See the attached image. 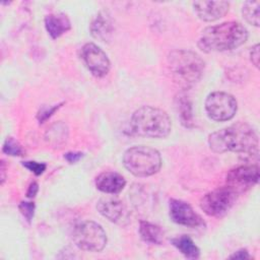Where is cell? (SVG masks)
<instances>
[{
    "mask_svg": "<svg viewBox=\"0 0 260 260\" xmlns=\"http://www.w3.org/2000/svg\"><path fill=\"white\" fill-rule=\"evenodd\" d=\"M208 144L217 153L235 151L249 156L258 155V135L252 126L244 122L234 123L211 133Z\"/></svg>",
    "mask_w": 260,
    "mask_h": 260,
    "instance_id": "1",
    "label": "cell"
},
{
    "mask_svg": "<svg viewBox=\"0 0 260 260\" xmlns=\"http://www.w3.org/2000/svg\"><path fill=\"white\" fill-rule=\"evenodd\" d=\"M248 39L247 28L238 21H226L204 28L198 40V47L206 53L234 50Z\"/></svg>",
    "mask_w": 260,
    "mask_h": 260,
    "instance_id": "2",
    "label": "cell"
},
{
    "mask_svg": "<svg viewBox=\"0 0 260 260\" xmlns=\"http://www.w3.org/2000/svg\"><path fill=\"white\" fill-rule=\"evenodd\" d=\"M168 65L174 82L183 89L196 84L205 68L203 59L197 53L185 49L172 51L168 56Z\"/></svg>",
    "mask_w": 260,
    "mask_h": 260,
    "instance_id": "3",
    "label": "cell"
},
{
    "mask_svg": "<svg viewBox=\"0 0 260 260\" xmlns=\"http://www.w3.org/2000/svg\"><path fill=\"white\" fill-rule=\"evenodd\" d=\"M131 127L139 136L165 138L171 132L172 122L166 111L152 106H143L133 113Z\"/></svg>",
    "mask_w": 260,
    "mask_h": 260,
    "instance_id": "4",
    "label": "cell"
},
{
    "mask_svg": "<svg viewBox=\"0 0 260 260\" xmlns=\"http://www.w3.org/2000/svg\"><path fill=\"white\" fill-rule=\"evenodd\" d=\"M123 164L132 175L136 177H149L159 171L161 156L155 148L136 145L125 151Z\"/></svg>",
    "mask_w": 260,
    "mask_h": 260,
    "instance_id": "5",
    "label": "cell"
},
{
    "mask_svg": "<svg viewBox=\"0 0 260 260\" xmlns=\"http://www.w3.org/2000/svg\"><path fill=\"white\" fill-rule=\"evenodd\" d=\"M72 240L76 247L88 252H101L107 245L105 230L92 220H83L75 224Z\"/></svg>",
    "mask_w": 260,
    "mask_h": 260,
    "instance_id": "6",
    "label": "cell"
},
{
    "mask_svg": "<svg viewBox=\"0 0 260 260\" xmlns=\"http://www.w3.org/2000/svg\"><path fill=\"white\" fill-rule=\"evenodd\" d=\"M238 194L228 186L215 189L202 197L200 208L209 216H221L236 202Z\"/></svg>",
    "mask_w": 260,
    "mask_h": 260,
    "instance_id": "7",
    "label": "cell"
},
{
    "mask_svg": "<svg viewBox=\"0 0 260 260\" xmlns=\"http://www.w3.org/2000/svg\"><path fill=\"white\" fill-rule=\"evenodd\" d=\"M238 110L236 99L223 91H214L205 100V111L208 117L214 121L222 122L231 120Z\"/></svg>",
    "mask_w": 260,
    "mask_h": 260,
    "instance_id": "8",
    "label": "cell"
},
{
    "mask_svg": "<svg viewBox=\"0 0 260 260\" xmlns=\"http://www.w3.org/2000/svg\"><path fill=\"white\" fill-rule=\"evenodd\" d=\"M259 180V167L243 165L232 169L226 175V186L238 195L252 188Z\"/></svg>",
    "mask_w": 260,
    "mask_h": 260,
    "instance_id": "9",
    "label": "cell"
},
{
    "mask_svg": "<svg viewBox=\"0 0 260 260\" xmlns=\"http://www.w3.org/2000/svg\"><path fill=\"white\" fill-rule=\"evenodd\" d=\"M81 59L88 71L95 77L107 75L111 68L108 55L95 44L86 43L80 52Z\"/></svg>",
    "mask_w": 260,
    "mask_h": 260,
    "instance_id": "10",
    "label": "cell"
},
{
    "mask_svg": "<svg viewBox=\"0 0 260 260\" xmlns=\"http://www.w3.org/2000/svg\"><path fill=\"white\" fill-rule=\"evenodd\" d=\"M171 219L181 225L189 228H199L204 225L201 216L194 211L192 206L182 200L172 199L170 201Z\"/></svg>",
    "mask_w": 260,
    "mask_h": 260,
    "instance_id": "11",
    "label": "cell"
},
{
    "mask_svg": "<svg viewBox=\"0 0 260 260\" xmlns=\"http://www.w3.org/2000/svg\"><path fill=\"white\" fill-rule=\"evenodd\" d=\"M98 211L107 219L115 223H123L127 220V209L124 203L117 197L106 196L96 203Z\"/></svg>",
    "mask_w": 260,
    "mask_h": 260,
    "instance_id": "12",
    "label": "cell"
},
{
    "mask_svg": "<svg viewBox=\"0 0 260 260\" xmlns=\"http://www.w3.org/2000/svg\"><path fill=\"white\" fill-rule=\"evenodd\" d=\"M194 11L204 21H214L224 16L230 8L228 1H195Z\"/></svg>",
    "mask_w": 260,
    "mask_h": 260,
    "instance_id": "13",
    "label": "cell"
},
{
    "mask_svg": "<svg viewBox=\"0 0 260 260\" xmlns=\"http://www.w3.org/2000/svg\"><path fill=\"white\" fill-rule=\"evenodd\" d=\"M126 185L124 177L116 172H104L95 179L96 188L106 194H118Z\"/></svg>",
    "mask_w": 260,
    "mask_h": 260,
    "instance_id": "14",
    "label": "cell"
},
{
    "mask_svg": "<svg viewBox=\"0 0 260 260\" xmlns=\"http://www.w3.org/2000/svg\"><path fill=\"white\" fill-rule=\"evenodd\" d=\"M45 26L48 34L53 38L57 39L64 32L70 29V20L64 13L49 14L45 17Z\"/></svg>",
    "mask_w": 260,
    "mask_h": 260,
    "instance_id": "15",
    "label": "cell"
},
{
    "mask_svg": "<svg viewBox=\"0 0 260 260\" xmlns=\"http://www.w3.org/2000/svg\"><path fill=\"white\" fill-rule=\"evenodd\" d=\"M113 31V25L110 17L106 13H99L90 24V32L93 38L106 41L110 38Z\"/></svg>",
    "mask_w": 260,
    "mask_h": 260,
    "instance_id": "16",
    "label": "cell"
},
{
    "mask_svg": "<svg viewBox=\"0 0 260 260\" xmlns=\"http://www.w3.org/2000/svg\"><path fill=\"white\" fill-rule=\"evenodd\" d=\"M176 109L178 115L180 117L181 123L185 127H192L193 126V113H192V104L187 95L179 94L176 98Z\"/></svg>",
    "mask_w": 260,
    "mask_h": 260,
    "instance_id": "17",
    "label": "cell"
},
{
    "mask_svg": "<svg viewBox=\"0 0 260 260\" xmlns=\"http://www.w3.org/2000/svg\"><path fill=\"white\" fill-rule=\"evenodd\" d=\"M172 243L186 258L197 259L200 255L199 248L195 245L193 240L186 235L174 238Z\"/></svg>",
    "mask_w": 260,
    "mask_h": 260,
    "instance_id": "18",
    "label": "cell"
},
{
    "mask_svg": "<svg viewBox=\"0 0 260 260\" xmlns=\"http://www.w3.org/2000/svg\"><path fill=\"white\" fill-rule=\"evenodd\" d=\"M139 234L142 238L143 241L150 243V244H161L162 238H164V233L161 229L149 221L142 220L140 221L139 225Z\"/></svg>",
    "mask_w": 260,
    "mask_h": 260,
    "instance_id": "19",
    "label": "cell"
},
{
    "mask_svg": "<svg viewBox=\"0 0 260 260\" xmlns=\"http://www.w3.org/2000/svg\"><path fill=\"white\" fill-rule=\"evenodd\" d=\"M45 137L48 143L51 145L60 146L66 141L68 137V128L62 122L55 123L47 130Z\"/></svg>",
    "mask_w": 260,
    "mask_h": 260,
    "instance_id": "20",
    "label": "cell"
},
{
    "mask_svg": "<svg viewBox=\"0 0 260 260\" xmlns=\"http://www.w3.org/2000/svg\"><path fill=\"white\" fill-rule=\"evenodd\" d=\"M260 1H246L242 7L243 17L252 25L259 26Z\"/></svg>",
    "mask_w": 260,
    "mask_h": 260,
    "instance_id": "21",
    "label": "cell"
},
{
    "mask_svg": "<svg viewBox=\"0 0 260 260\" xmlns=\"http://www.w3.org/2000/svg\"><path fill=\"white\" fill-rule=\"evenodd\" d=\"M3 152L11 156L22 155L23 149L21 145L13 137H7L3 144Z\"/></svg>",
    "mask_w": 260,
    "mask_h": 260,
    "instance_id": "22",
    "label": "cell"
},
{
    "mask_svg": "<svg viewBox=\"0 0 260 260\" xmlns=\"http://www.w3.org/2000/svg\"><path fill=\"white\" fill-rule=\"evenodd\" d=\"M22 166L24 168H26L28 171H30L31 173H34L36 176H40L42 175L46 168L47 165L44 162H38V161H34V160H27V161H23Z\"/></svg>",
    "mask_w": 260,
    "mask_h": 260,
    "instance_id": "23",
    "label": "cell"
},
{
    "mask_svg": "<svg viewBox=\"0 0 260 260\" xmlns=\"http://www.w3.org/2000/svg\"><path fill=\"white\" fill-rule=\"evenodd\" d=\"M19 210L21 214L26 218L27 221H30L34 217V212H35V203L34 202H26L22 201L19 204Z\"/></svg>",
    "mask_w": 260,
    "mask_h": 260,
    "instance_id": "24",
    "label": "cell"
},
{
    "mask_svg": "<svg viewBox=\"0 0 260 260\" xmlns=\"http://www.w3.org/2000/svg\"><path fill=\"white\" fill-rule=\"evenodd\" d=\"M59 108H60V105H54V106H50V107H44L43 109H41L40 112L38 113V120L40 121V123H44Z\"/></svg>",
    "mask_w": 260,
    "mask_h": 260,
    "instance_id": "25",
    "label": "cell"
},
{
    "mask_svg": "<svg viewBox=\"0 0 260 260\" xmlns=\"http://www.w3.org/2000/svg\"><path fill=\"white\" fill-rule=\"evenodd\" d=\"M259 44H256L251 48L250 51V59L256 68L259 67Z\"/></svg>",
    "mask_w": 260,
    "mask_h": 260,
    "instance_id": "26",
    "label": "cell"
},
{
    "mask_svg": "<svg viewBox=\"0 0 260 260\" xmlns=\"http://www.w3.org/2000/svg\"><path fill=\"white\" fill-rule=\"evenodd\" d=\"M83 153L82 152H79V151H70V152H67L65 155H64V158L70 162V164H75L77 162L81 157H82Z\"/></svg>",
    "mask_w": 260,
    "mask_h": 260,
    "instance_id": "27",
    "label": "cell"
},
{
    "mask_svg": "<svg viewBox=\"0 0 260 260\" xmlns=\"http://www.w3.org/2000/svg\"><path fill=\"white\" fill-rule=\"evenodd\" d=\"M230 258H231V259H242V260H244V259H249V258H251V256H250V254L248 253L247 250L241 249V250L235 252L233 255H231Z\"/></svg>",
    "mask_w": 260,
    "mask_h": 260,
    "instance_id": "28",
    "label": "cell"
},
{
    "mask_svg": "<svg viewBox=\"0 0 260 260\" xmlns=\"http://www.w3.org/2000/svg\"><path fill=\"white\" fill-rule=\"evenodd\" d=\"M38 190H39V185H38V183H37V182H32V183L29 185L28 189H27L26 196H27L28 198L35 197L36 194L38 193Z\"/></svg>",
    "mask_w": 260,
    "mask_h": 260,
    "instance_id": "29",
    "label": "cell"
},
{
    "mask_svg": "<svg viewBox=\"0 0 260 260\" xmlns=\"http://www.w3.org/2000/svg\"><path fill=\"white\" fill-rule=\"evenodd\" d=\"M1 184H3L4 183V181H5V178H6V175H5V164H4V161L2 160L1 161Z\"/></svg>",
    "mask_w": 260,
    "mask_h": 260,
    "instance_id": "30",
    "label": "cell"
}]
</instances>
